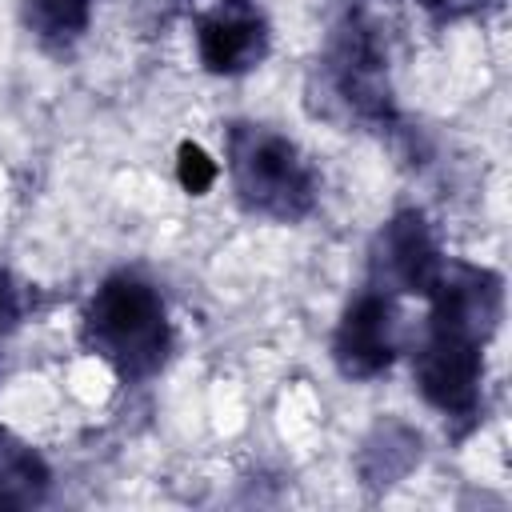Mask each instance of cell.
<instances>
[{"mask_svg": "<svg viewBox=\"0 0 512 512\" xmlns=\"http://www.w3.org/2000/svg\"><path fill=\"white\" fill-rule=\"evenodd\" d=\"M84 344L124 380L160 372L172 348L168 308L160 292L132 272L108 276L84 308Z\"/></svg>", "mask_w": 512, "mask_h": 512, "instance_id": "6da1fadb", "label": "cell"}, {"mask_svg": "<svg viewBox=\"0 0 512 512\" xmlns=\"http://www.w3.org/2000/svg\"><path fill=\"white\" fill-rule=\"evenodd\" d=\"M228 176L240 204L268 220H300L316 204V176L300 148L264 124H236L228 132Z\"/></svg>", "mask_w": 512, "mask_h": 512, "instance_id": "7a4b0ae2", "label": "cell"}, {"mask_svg": "<svg viewBox=\"0 0 512 512\" xmlns=\"http://www.w3.org/2000/svg\"><path fill=\"white\" fill-rule=\"evenodd\" d=\"M480 380H484V344L464 332L428 324V336L416 352L420 396L448 420H472L480 408Z\"/></svg>", "mask_w": 512, "mask_h": 512, "instance_id": "3957f363", "label": "cell"}, {"mask_svg": "<svg viewBox=\"0 0 512 512\" xmlns=\"http://www.w3.org/2000/svg\"><path fill=\"white\" fill-rule=\"evenodd\" d=\"M328 84L336 92V100L368 124H384L392 116V92H388V76H384V52L376 40V28L364 16H348L328 48Z\"/></svg>", "mask_w": 512, "mask_h": 512, "instance_id": "277c9868", "label": "cell"}, {"mask_svg": "<svg viewBox=\"0 0 512 512\" xmlns=\"http://www.w3.org/2000/svg\"><path fill=\"white\" fill-rule=\"evenodd\" d=\"M440 248L436 236L428 228V220L408 208L396 212L372 240V256H368V276L372 288L384 296H424L440 272Z\"/></svg>", "mask_w": 512, "mask_h": 512, "instance_id": "5b68a950", "label": "cell"}, {"mask_svg": "<svg viewBox=\"0 0 512 512\" xmlns=\"http://www.w3.org/2000/svg\"><path fill=\"white\" fill-rule=\"evenodd\" d=\"M424 296L432 300L428 324L464 332L480 344H488V336L500 324L504 288H500V276L488 272V268H476V264H464V260H444Z\"/></svg>", "mask_w": 512, "mask_h": 512, "instance_id": "8992f818", "label": "cell"}, {"mask_svg": "<svg viewBox=\"0 0 512 512\" xmlns=\"http://www.w3.org/2000/svg\"><path fill=\"white\" fill-rule=\"evenodd\" d=\"M396 356V308L392 296L368 288L356 296L332 336V360L348 380H372L380 376Z\"/></svg>", "mask_w": 512, "mask_h": 512, "instance_id": "52a82bcc", "label": "cell"}, {"mask_svg": "<svg viewBox=\"0 0 512 512\" xmlns=\"http://www.w3.org/2000/svg\"><path fill=\"white\" fill-rule=\"evenodd\" d=\"M200 64L212 76L252 72L268 56V24L248 0H220L196 28Z\"/></svg>", "mask_w": 512, "mask_h": 512, "instance_id": "ba28073f", "label": "cell"}, {"mask_svg": "<svg viewBox=\"0 0 512 512\" xmlns=\"http://www.w3.org/2000/svg\"><path fill=\"white\" fill-rule=\"evenodd\" d=\"M48 492L44 460L16 436L0 432V508H32Z\"/></svg>", "mask_w": 512, "mask_h": 512, "instance_id": "9c48e42d", "label": "cell"}, {"mask_svg": "<svg viewBox=\"0 0 512 512\" xmlns=\"http://www.w3.org/2000/svg\"><path fill=\"white\" fill-rule=\"evenodd\" d=\"M420 460V436L396 420L380 424L360 448V476L368 484H392Z\"/></svg>", "mask_w": 512, "mask_h": 512, "instance_id": "30bf717a", "label": "cell"}, {"mask_svg": "<svg viewBox=\"0 0 512 512\" xmlns=\"http://www.w3.org/2000/svg\"><path fill=\"white\" fill-rule=\"evenodd\" d=\"M92 0H24L28 28L48 44H72L88 28Z\"/></svg>", "mask_w": 512, "mask_h": 512, "instance_id": "8fae6325", "label": "cell"}, {"mask_svg": "<svg viewBox=\"0 0 512 512\" xmlns=\"http://www.w3.org/2000/svg\"><path fill=\"white\" fill-rule=\"evenodd\" d=\"M216 176H220V168H216V160H212L200 144L184 140V144L176 148V180H180V188H184L188 196H204V192L216 184Z\"/></svg>", "mask_w": 512, "mask_h": 512, "instance_id": "7c38bea8", "label": "cell"}, {"mask_svg": "<svg viewBox=\"0 0 512 512\" xmlns=\"http://www.w3.org/2000/svg\"><path fill=\"white\" fill-rule=\"evenodd\" d=\"M16 320H20V296H16L12 276L0 268V344H4V336L16 328Z\"/></svg>", "mask_w": 512, "mask_h": 512, "instance_id": "4fadbf2b", "label": "cell"}, {"mask_svg": "<svg viewBox=\"0 0 512 512\" xmlns=\"http://www.w3.org/2000/svg\"><path fill=\"white\" fill-rule=\"evenodd\" d=\"M436 20H460V16H472V12H480L484 4H492V0H420Z\"/></svg>", "mask_w": 512, "mask_h": 512, "instance_id": "5bb4252c", "label": "cell"}]
</instances>
